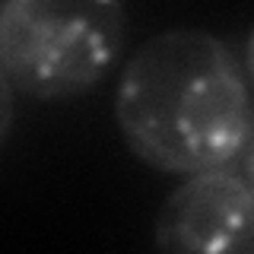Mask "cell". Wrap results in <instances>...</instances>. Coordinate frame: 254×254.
<instances>
[{"label": "cell", "instance_id": "cell-1", "mask_svg": "<svg viewBox=\"0 0 254 254\" xmlns=\"http://www.w3.org/2000/svg\"><path fill=\"white\" fill-rule=\"evenodd\" d=\"M115 121L127 149L156 172L235 165L254 137L248 73L213 32H159L124 64Z\"/></svg>", "mask_w": 254, "mask_h": 254}, {"label": "cell", "instance_id": "cell-4", "mask_svg": "<svg viewBox=\"0 0 254 254\" xmlns=\"http://www.w3.org/2000/svg\"><path fill=\"white\" fill-rule=\"evenodd\" d=\"M13 121H16V89L0 67V149H3V143L13 130Z\"/></svg>", "mask_w": 254, "mask_h": 254}, {"label": "cell", "instance_id": "cell-2", "mask_svg": "<svg viewBox=\"0 0 254 254\" xmlns=\"http://www.w3.org/2000/svg\"><path fill=\"white\" fill-rule=\"evenodd\" d=\"M124 42V0H0V67L29 99L89 92L115 70Z\"/></svg>", "mask_w": 254, "mask_h": 254}, {"label": "cell", "instance_id": "cell-3", "mask_svg": "<svg viewBox=\"0 0 254 254\" xmlns=\"http://www.w3.org/2000/svg\"><path fill=\"white\" fill-rule=\"evenodd\" d=\"M156 248L172 254H248L254 245V190L235 165L185 175L153 222Z\"/></svg>", "mask_w": 254, "mask_h": 254}]
</instances>
